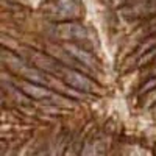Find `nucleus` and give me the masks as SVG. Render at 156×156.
<instances>
[{
    "label": "nucleus",
    "mask_w": 156,
    "mask_h": 156,
    "mask_svg": "<svg viewBox=\"0 0 156 156\" xmlns=\"http://www.w3.org/2000/svg\"><path fill=\"white\" fill-rule=\"evenodd\" d=\"M42 9L44 16L51 22L76 20L81 16L80 0H48Z\"/></svg>",
    "instance_id": "f257e3e1"
},
{
    "label": "nucleus",
    "mask_w": 156,
    "mask_h": 156,
    "mask_svg": "<svg viewBox=\"0 0 156 156\" xmlns=\"http://www.w3.org/2000/svg\"><path fill=\"white\" fill-rule=\"evenodd\" d=\"M47 33L53 39H59V41H66V42H80L87 37L86 27L75 20L53 22L48 27Z\"/></svg>",
    "instance_id": "f03ea898"
},
{
    "label": "nucleus",
    "mask_w": 156,
    "mask_h": 156,
    "mask_svg": "<svg viewBox=\"0 0 156 156\" xmlns=\"http://www.w3.org/2000/svg\"><path fill=\"white\" fill-rule=\"evenodd\" d=\"M62 80L72 89L80 90V92H84V94H94L97 92V87H98L92 80H89L86 75L78 72L76 69H66L62 73Z\"/></svg>",
    "instance_id": "7ed1b4c3"
},
{
    "label": "nucleus",
    "mask_w": 156,
    "mask_h": 156,
    "mask_svg": "<svg viewBox=\"0 0 156 156\" xmlns=\"http://www.w3.org/2000/svg\"><path fill=\"white\" fill-rule=\"evenodd\" d=\"M120 12L128 19H139L156 12V0H136L120 9Z\"/></svg>",
    "instance_id": "20e7f679"
},
{
    "label": "nucleus",
    "mask_w": 156,
    "mask_h": 156,
    "mask_svg": "<svg viewBox=\"0 0 156 156\" xmlns=\"http://www.w3.org/2000/svg\"><path fill=\"white\" fill-rule=\"evenodd\" d=\"M31 59L36 64V67H39L41 70H44L47 73H59V75H62L64 70H66L61 66V61H58L56 58H53L51 55L44 56L41 53H33Z\"/></svg>",
    "instance_id": "39448f33"
},
{
    "label": "nucleus",
    "mask_w": 156,
    "mask_h": 156,
    "mask_svg": "<svg viewBox=\"0 0 156 156\" xmlns=\"http://www.w3.org/2000/svg\"><path fill=\"white\" fill-rule=\"evenodd\" d=\"M64 48H66L69 53L81 64V66H84V67H87V69H97L98 67V62H97V59L90 55V53H87L86 50H83L81 47H78L76 44H73V42H67V44H64Z\"/></svg>",
    "instance_id": "423d86ee"
},
{
    "label": "nucleus",
    "mask_w": 156,
    "mask_h": 156,
    "mask_svg": "<svg viewBox=\"0 0 156 156\" xmlns=\"http://www.w3.org/2000/svg\"><path fill=\"white\" fill-rule=\"evenodd\" d=\"M22 92L30 97V98H34V100H41V98H47V97H51V92L42 86V84H37V83H33V81H25L22 84Z\"/></svg>",
    "instance_id": "0eeeda50"
},
{
    "label": "nucleus",
    "mask_w": 156,
    "mask_h": 156,
    "mask_svg": "<svg viewBox=\"0 0 156 156\" xmlns=\"http://www.w3.org/2000/svg\"><path fill=\"white\" fill-rule=\"evenodd\" d=\"M22 75L27 78L28 81H33V83H37V84L47 86V78H45V75H44V70H41L39 67H36V69L25 67V69H22Z\"/></svg>",
    "instance_id": "6e6552de"
},
{
    "label": "nucleus",
    "mask_w": 156,
    "mask_h": 156,
    "mask_svg": "<svg viewBox=\"0 0 156 156\" xmlns=\"http://www.w3.org/2000/svg\"><path fill=\"white\" fill-rule=\"evenodd\" d=\"M153 45H156V36H151V37H148L147 41L142 44V45H139L137 47V51H136V55L139 56V55H142V53H147L148 51V48H153Z\"/></svg>",
    "instance_id": "1a4fd4ad"
},
{
    "label": "nucleus",
    "mask_w": 156,
    "mask_h": 156,
    "mask_svg": "<svg viewBox=\"0 0 156 156\" xmlns=\"http://www.w3.org/2000/svg\"><path fill=\"white\" fill-rule=\"evenodd\" d=\"M156 87V78H150V80L144 84V86H142V89L139 90V94L142 95V94H148L150 92V90H153Z\"/></svg>",
    "instance_id": "9d476101"
}]
</instances>
